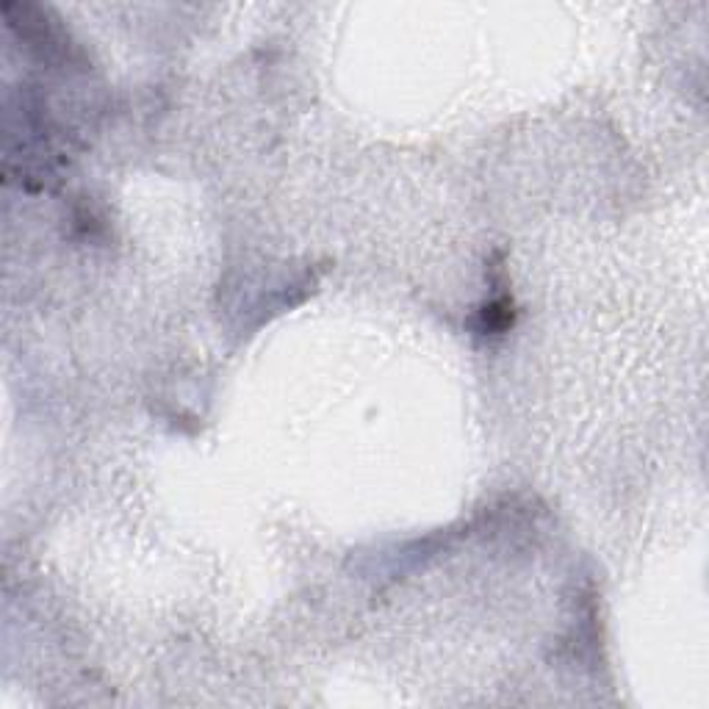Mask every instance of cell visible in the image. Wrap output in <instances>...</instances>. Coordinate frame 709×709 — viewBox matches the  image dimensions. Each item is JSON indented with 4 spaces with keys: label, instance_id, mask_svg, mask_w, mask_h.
Here are the masks:
<instances>
[{
    "label": "cell",
    "instance_id": "cell-1",
    "mask_svg": "<svg viewBox=\"0 0 709 709\" xmlns=\"http://www.w3.org/2000/svg\"><path fill=\"white\" fill-rule=\"evenodd\" d=\"M513 322H516V308H513V300L507 294H499L496 300L485 302L482 311L477 313V330L485 338L505 336L507 330L513 327Z\"/></svg>",
    "mask_w": 709,
    "mask_h": 709
}]
</instances>
